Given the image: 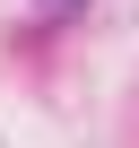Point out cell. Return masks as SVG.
Listing matches in <instances>:
<instances>
[{
    "mask_svg": "<svg viewBox=\"0 0 139 148\" xmlns=\"http://www.w3.org/2000/svg\"><path fill=\"white\" fill-rule=\"evenodd\" d=\"M44 9H52V18H78V9H87V0H44Z\"/></svg>",
    "mask_w": 139,
    "mask_h": 148,
    "instance_id": "6da1fadb",
    "label": "cell"
}]
</instances>
